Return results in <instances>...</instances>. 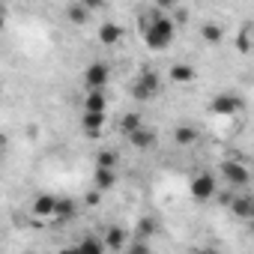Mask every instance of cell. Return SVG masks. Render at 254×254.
<instances>
[{
	"instance_id": "cell-1",
	"label": "cell",
	"mask_w": 254,
	"mask_h": 254,
	"mask_svg": "<svg viewBox=\"0 0 254 254\" xmlns=\"http://www.w3.org/2000/svg\"><path fill=\"white\" fill-rule=\"evenodd\" d=\"M141 36H144V45L150 51H168L174 45V39H177V21L168 12H162V9L144 12Z\"/></svg>"
},
{
	"instance_id": "cell-2",
	"label": "cell",
	"mask_w": 254,
	"mask_h": 254,
	"mask_svg": "<svg viewBox=\"0 0 254 254\" xmlns=\"http://www.w3.org/2000/svg\"><path fill=\"white\" fill-rule=\"evenodd\" d=\"M132 99L135 102H153L159 93H162V78L156 69H141L135 78H132V87H129Z\"/></svg>"
},
{
	"instance_id": "cell-3",
	"label": "cell",
	"mask_w": 254,
	"mask_h": 254,
	"mask_svg": "<svg viewBox=\"0 0 254 254\" xmlns=\"http://www.w3.org/2000/svg\"><path fill=\"white\" fill-rule=\"evenodd\" d=\"M111 84V66L105 60H93L84 69V90H105Z\"/></svg>"
},
{
	"instance_id": "cell-4",
	"label": "cell",
	"mask_w": 254,
	"mask_h": 254,
	"mask_svg": "<svg viewBox=\"0 0 254 254\" xmlns=\"http://www.w3.org/2000/svg\"><path fill=\"white\" fill-rule=\"evenodd\" d=\"M221 180H224L227 186H233V189H245V186H248V180H251L248 165H245V162H239V159H227V162L221 165Z\"/></svg>"
},
{
	"instance_id": "cell-5",
	"label": "cell",
	"mask_w": 254,
	"mask_h": 254,
	"mask_svg": "<svg viewBox=\"0 0 254 254\" xmlns=\"http://www.w3.org/2000/svg\"><path fill=\"white\" fill-rule=\"evenodd\" d=\"M189 191H191V197H194V200L206 203V200H212V197H215V191H218V180H215L212 174H197V177H191Z\"/></svg>"
},
{
	"instance_id": "cell-6",
	"label": "cell",
	"mask_w": 254,
	"mask_h": 254,
	"mask_svg": "<svg viewBox=\"0 0 254 254\" xmlns=\"http://www.w3.org/2000/svg\"><path fill=\"white\" fill-rule=\"evenodd\" d=\"M209 111L215 114V117H230V114H236V111H242V99L236 96V93H218L212 102H209Z\"/></svg>"
},
{
	"instance_id": "cell-7",
	"label": "cell",
	"mask_w": 254,
	"mask_h": 254,
	"mask_svg": "<svg viewBox=\"0 0 254 254\" xmlns=\"http://www.w3.org/2000/svg\"><path fill=\"white\" fill-rule=\"evenodd\" d=\"M105 120H108V114H96V111H84V114H81V126H84V132H87L90 138H102Z\"/></svg>"
},
{
	"instance_id": "cell-8",
	"label": "cell",
	"mask_w": 254,
	"mask_h": 254,
	"mask_svg": "<svg viewBox=\"0 0 254 254\" xmlns=\"http://www.w3.org/2000/svg\"><path fill=\"white\" fill-rule=\"evenodd\" d=\"M93 186H96V191H111V189L117 186V168H102V165H96Z\"/></svg>"
},
{
	"instance_id": "cell-9",
	"label": "cell",
	"mask_w": 254,
	"mask_h": 254,
	"mask_svg": "<svg viewBox=\"0 0 254 254\" xmlns=\"http://www.w3.org/2000/svg\"><path fill=\"white\" fill-rule=\"evenodd\" d=\"M126 138H129V144H132V147H138V150H147V147H153V144H156V135H153V129H147L144 123L138 126V129H132L129 135H126Z\"/></svg>"
},
{
	"instance_id": "cell-10",
	"label": "cell",
	"mask_w": 254,
	"mask_h": 254,
	"mask_svg": "<svg viewBox=\"0 0 254 254\" xmlns=\"http://www.w3.org/2000/svg\"><path fill=\"white\" fill-rule=\"evenodd\" d=\"M84 111L105 114V111H108V93H105V90H87V93H84Z\"/></svg>"
},
{
	"instance_id": "cell-11",
	"label": "cell",
	"mask_w": 254,
	"mask_h": 254,
	"mask_svg": "<svg viewBox=\"0 0 254 254\" xmlns=\"http://www.w3.org/2000/svg\"><path fill=\"white\" fill-rule=\"evenodd\" d=\"M123 39V27L117 24V21H105L102 27H99V42L102 45H117Z\"/></svg>"
},
{
	"instance_id": "cell-12",
	"label": "cell",
	"mask_w": 254,
	"mask_h": 254,
	"mask_svg": "<svg viewBox=\"0 0 254 254\" xmlns=\"http://www.w3.org/2000/svg\"><path fill=\"white\" fill-rule=\"evenodd\" d=\"M230 209L242 218V221H248L251 215H254V200L248 197V194H239V197H230Z\"/></svg>"
},
{
	"instance_id": "cell-13",
	"label": "cell",
	"mask_w": 254,
	"mask_h": 254,
	"mask_svg": "<svg viewBox=\"0 0 254 254\" xmlns=\"http://www.w3.org/2000/svg\"><path fill=\"white\" fill-rule=\"evenodd\" d=\"M54 203H57L54 194H39V197L33 200V212H36L39 218H51V215H54Z\"/></svg>"
},
{
	"instance_id": "cell-14",
	"label": "cell",
	"mask_w": 254,
	"mask_h": 254,
	"mask_svg": "<svg viewBox=\"0 0 254 254\" xmlns=\"http://www.w3.org/2000/svg\"><path fill=\"white\" fill-rule=\"evenodd\" d=\"M171 81H174V84H191V81H194V69H191L189 63H174Z\"/></svg>"
},
{
	"instance_id": "cell-15",
	"label": "cell",
	"mask_w": 254,
	"mask_h": 254,
	"mask_svg": "<svg viewBox=\"0 0 254 254\" xmlns=\"http://www.w3.org/2000/svg\"><path fill=\"white\" fill-rule=\"evenodd\" d=\"M90 15H93V12L81 3V0H75V3L69 6V21H72V24H87V21H90Z\"/></svg>"
},
{
	"instance_id": "cell-16",
	"label": "cell",
	"mask_w": 254,
	"mask_h": 254,
	"mask_svg": "<svg viewBox=\"0 0 254 254\" xmlns=\"http://www.w3.org/2000/svg\"><path fill=\"white\" fill-rule=\"evenodd\" d=\"M72 215H75V200L72 197H57L51 218H72Z\"/></svg>"
},
{
	"instance_id": "cell-17",
	"label": "cell",
	"mask_w": 254,
	"mask_h": 254,
	"mask_svg": "<svg viewBox=\"0 0 254 254\" xmlns=\"http://www.w3.org/2000/svg\"><path fill=\"white\" fill-rule=\"evenodd\" d=\"M174 141H177L180 147H189V144L197 141V129H191V126H180V129L174 132Z\"/></svg>"
},
{
	"instance_id": "cell-18",
	"label": "cell",
	"mask_w": 254,
	"mask_h": 254,
	"mask_svg": "<svg viewBox=\"0 0 254 254\" xmlns=\"http://www.w3.org/2000/svg\"><path fill=\"white\" fill-rule=\"evenodd\" d=\"M200 36H203L209 45H218V42L224 39V30H221L218 24H212V21H209V24H203V27H200Z\"/></svg>"
},
{
	"instance_id": "cell-19",
	"label": "cell",
	"mask_w": 254,
	"mask_h": 254,
	"mask_svg": "<svg viewBox=\"0 0 254 254\" xmlns=\"http://www.w3.org/2000/svg\"><path fill=\"white\" fill-rule=\"evenodd\" d=\"M117 162H120V153L117 150H102L96 156V165H102V168H117Z\"/></svg>"
},
{
	"instance_id": "cell-20",
	"label": "cell",
	"mask_w": 254,
	"mask_h": 254,
	"mask_svg": "<svg viewBox=\"0 0 254 254\" xmlns=\"http://www.w3.org/2000/svg\"><path fill=\"white\" fill-rule=\"evenodd\" d=\"M138 126H141V114H126V117L120 120V132L129 135L132 129H138Z\"/></svg>"
},
{
	"instance_id": "cell-21",
	"label": "cell",
	"mask_w": 254,
	"mask_h": 254,
	"mask_svg": "<svg viewBox=\"0 0 254 254\" xmlns=\"http://www.w3.org/2000/svg\"><path fill=\"white\" fill-rule=\"evenodd\" d=\"M78 248H81V251H105V242L96 239V236H84V239L78 242Z\"/></svg>"
},
{
	"instance_id": "cell-22",
	"label": "cell",
	"mask_w": 254,
	"mask_h": 254,
	"mask_svg": "<svg viewBox=\"0 0 254 254\" xmlns=\"http://www.w3.org/2000/svg\"><path fill=\"white\" fill-rule=\"evenodd\" d=\"M248 39H251V27L245 24V27H242V33H239V51H242V54H248V48H251V42H248Z\"/></svg>"
},
{
	"instance_id": "cell-23",
	"label": "cell",
	"mask_w": 254,
	"mask_h": 254,
	"mask_svg": "<svg viewBox=\"0 0 254 254\" xmlns=\"http://www.w3.org/2000/svg\"><path fill=\"white\" fill-rule=\"evenodd\" d=\"M183 3V0H156V9H162V12H168V9H177Z\"/></svg>"
},
{
	"instance_id": "cell-24",
	"label": "cell",
	"mask_w": 254,
	"mask_h": 254,
	"mask_svg": "<svg viewBox=\"0 0 254 254\" xmlns=\"http://www.w3.org/2000/svg\"><path fill=\"white\" fill-rule=\"evenodd\" d=\"M81 3H84L90 12H96V9H102V3H105V0H81Z\"/></svg>"
},
{
	"instance_id": "cell-25",
	"label": "cell",
	"mask_w": 254,
	"mask_h": 254,
	"mask_svg": "<svg viewBox=\"0 0 254 254\" xmlns=\"http://www.w3.org/2000/svg\"><path fill=\"white\" fill-rule=\"evenodd\" d=\"M153 227H156L153 218H144V221H141V233H153Z\"/></svg>"
},
{
	"instance_id": "cell-26",
	"label": "cell",
	"mask_w": 254,
	"mask_h": 254,
	"mask_svg": "<svg viewBox=\"0 0 254 254\" xmlns=\"http://www.w3.org/2000/svg\"><path fill=\"white\" fill-rule=\"evenodd\" d=\"M3 27H6V15H3V9H0V33H3Z\"/></svg>"
},
{
	"instance_id": "cell-27",
	"label": "cell",
	"mask_w": 254,
	"mask_h": 254,
	"mask_svg": "<svg viewBox=\"0 0 254 254\" xmlns=\"http://www.w3.org/2000/svg\"><path fill=\"white\" fill-rule=\"evenodd\" d=\"M0 3H3V0H0Z\"/></svg>"
}]
</instances>
